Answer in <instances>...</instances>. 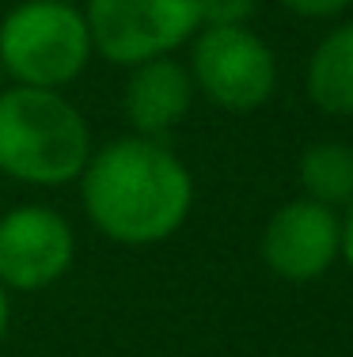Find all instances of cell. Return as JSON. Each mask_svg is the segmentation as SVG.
Here are the masks:
<instances>
[{
  "label": "cell",
  "instance_id": "1",
  "mask_svg": "<svg viewBox=\"0 0 353 357\" xmlns=\"http://www.w3.org/2000/svg\"><path fill=\"white\" fill-rule=\"evenodd\" d=\"M80 186L84 217L114 248H159L194 209V175L156 137L125 133L91 152Z\"/></svg>",
  "mask_w": 353,
  "mask_h": 357
},
{
  "label": "cell",
  "instance_id": "2",
  "mask_svg": "<svg viewBox=\"0 0 353 357\" xmlns=\"http://www.w3.org/2000/svg\"><path fill=\"white\" fill-rule=\"evenodd\" d=\"M91 152V126L65 91L19 84L0 91V175L38 190H61L84 175Z\"/></svg>",
  "mask_w": 353,
  "mask_h": 357
},
{
  "label": "cell",
  "instance_id": "3",
  "mask_svg": "<svg viewBox=\"0 0 353 357\" xmlns=\"http://www.w3.org/2000/svg\"><path fill=\"white\" fill-rule=\"evenodd\" d=\"M95 46L80 4L19 0L0 15V65L19 88L65 91L88 73Z\"/></svg>",
  "mask_w": 353,
  "mask_h": 357
},
{
  "label": "cell",
  "instance_id": "4",
  "mask_svg": "<svg viewBox=\"0 0 353 357\" xmlns=\"http://www.w3.org/2000/svg\"><path fill=\"white\" fill-rule=\"evenodd\" d=\"M95 57L133 69L152 57H175L201 31L198 0H84Z\"/></svg>",
  "mask_w": 353,
  "mask_h": 357
},
{
  "label": "cell",
  "instance_id": "5",
  "mask_svg": "<svg viewBox=\"0 0 353 357\" xmlns=\"http://www.w3.org/2000/svg\"><path fill=\"white\" fill-rule=\"evenodd\" d=\"M187 69L198 96L232 114L266 107L277 91V57L251 27H201L190 38Z\"/></svg>",
  "mask_w": 353,
  "mask_h": 357
},
{
  "label": "cell",
  "instance_id": "6",
  "mask_svg": "<svg viewBox=\"0 0 353 357\" xmlns=\"http://www.w3.org/2000/svg\"><path fill=\"white\" fill-rule=\"evenodd\" d=\"M77 262L72 220L54 206L23 202L0 213V285L8 293H42Z\"/></svg>",
  "mask_w": 353,
  "mask_h": 357
},
{
  "label": "cell",
  "instance_id": "7",
  "mask_svg": "<svg viewBox=\"0 0 353 357\" xmlns=\"http://www.w3.org/2000/svg\"><path fill=\"white\" fill-rule=\"evenodd\" d=\"M258 251L266 270L281 282H315L334 266L342 251V217L312 198H292L266 220Z\"/></svg>",
  "mask_w": 353,
  "mask_h": 357
},
{
  "label": "cell",
  "instance_id": "8",
  "mask_svg": "<svg viewBox=\"0 0 353 357\" xmlns=\"http://www.w3.org/2000/svg\"><path fill=\"white\" fill-rule=\"evenodd\" d=\"M198 99V88L190 80L187 61L179 57H152L133 69H125L122 84V118L130 122V133L164 141L171 130L187 122L190 107Z\"/></svg>",
  "mask_w": 353,
  "mask_h": 357
},
{
  "label": "cell",
  "instance_id": "9",
  "mask_svg": "<svg viewBox=\"0 0 353 357\" xmlns=\"http://www.w3.org/2000/svg\"><path fill=\"white\" fill-rule=\"evenodd\" d=\"M308 96L323 114L353 118V20L319 38L308 57Z\"/></svg>",
  "mask_w": 353,
  "mask_h": 357
},
{
  "label": "cell",
  "instance_id": "10",
  "mask_svg": "<svg viewBox=\"0 0 353 357\" xmlns=\"http://www.w3.org/2000/svg\"><path fill=\"white\" fill-rule=\"evenodd\" d=\"M304 198L319 202L327 209L353 206V149L342 141H319L304 149L297 164Z\"/></svg>",
  "mask_w": 353,
  "mask_h": 357
},
{
  "label": "cell",
  "instance_id": "11",
  "mask_svg": "<svg viewBox=\"0 0 353 357\" xmlns=\"http://www.w3.org/2000/svg\"><path fill=\"white\" fill-rule=\"evenodd\" d=\"M201 27H251L258 0H198Z\"/></svg>",
  "mask_w": 353,
  "mask_h": 357
},
{
  "label": "cell",
  "instance_id": "12",
  "mask_svg": "<svg viewBox=\"0 0 353 357\" xmlns=\"http://www.w3.org/2000/svg\"><path fill=\"white\" fill-rule=\"evenodd\" d=\"M281 4L300 20H334L346 8H353V0H281Z\"/></svg>",
  "mask_w": 353,
  "mask_h": 357
},
{
  "label": "cell",
  "instance_id": "13",
  "mask_svg": "<svg viewBox=\"0 0 353 357\" xmlns=\"http://www.w3.org/2000/svg\"><path fill=\"white\" fill-rule=\"evenodd\" d=\"M338 259H346V266L353 270V206H346V217H342V251Z\"/></svg>",
  "mask_w": 353,
  "mask_h": 357
},
{
  "label": "cell",
  "instance_id": "14",
  "mask_svg": "<svg viewBox=\"0 0 353 357\" xmlns=\"http://www.w3.org/2000/svg\"><path fill=\"white\" fill-rule=\"evenodd\" d=\"M8 331H12V293L0 285V342L8 338Z\"/></svg>",
  "mask_w": 353,
  "mask_h": 357
},
{
  "label": "cell",
  "instance_id": "15",
  "mask_svg": "<svg viewBox=\"0 0 353 357\" xmlns=\"http://www.w3.org/2000/svg\"><path fill=\"white\" fill-rule=\"evenodd\" d=\"M8 88V76H4V65H0V91Z\"/></svg>",
  "mask_w": 353,
  "mask_h": 357
},
{
  "label": "cell",
  "instance_id": "16",
  "mask_svg": "<svg viewBox=\"0 0 353 357\" xmlns=\"http://www.w3.org/2000/svg\"><path fill=\"white\" fill-rule=\"evenodd\" d=\"M54 4H80V0H54Z\"/></svg>",
  "mask_w": 353,
  "mask_h": 357
}]
</instances>
